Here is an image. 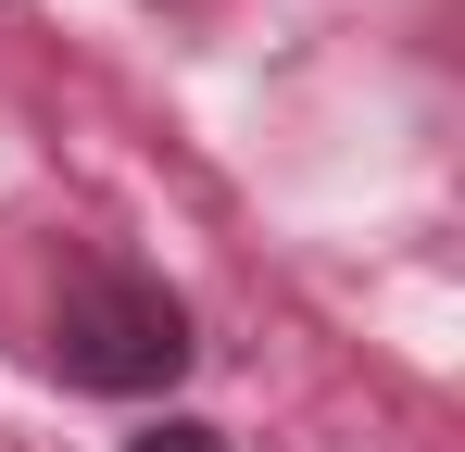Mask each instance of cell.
Listing matches in <instances>:
<instances>
[{
  "instance_id": "obj_1",
  "label": "cell",
  "mask_w": 465,
  "mask_h": 452,
  "mask_svg": "<svg viewBox=\"0 0 465 452\" xmlns=\"http://www.w3.org/2000/svg\"><path fill=\"white\" fill-rule=\"evenodd\" d=\"M189 301L152 290V277H88L64 314H51V365L76 389H176L189 377Z\"/></svg>"
},
{
  "instance_id": "obj_2",
  "label": "cell",
  "mask_w": 465,
  "mask_h": 452,
  "mask_svg": "<svg viewBox=\"0 0 465 452\" xmlns=\"http://www.w3.org/2000/svg\"><path fill=\"white\" fill-rule=\"evenodd\" d=\"M126 452H227V440H214L202 415H163V427H139V440H126Z\"/></svg>"
}]
</instances>
